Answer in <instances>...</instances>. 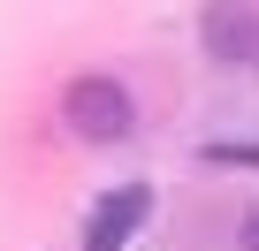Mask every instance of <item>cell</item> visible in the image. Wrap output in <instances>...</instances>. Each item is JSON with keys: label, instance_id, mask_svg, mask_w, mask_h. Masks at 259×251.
Masks as SVG:
<instances>
[{"label": "cell", "instance_id": "obj_1", "mask_svg": "<svg viewBox=\"0 0 259 251\" xmlns=\"http://www.w3.org/2000/svg\"><path fill=\"white\" fill-rule=\"evenodd\" d=\"M61 122H69V137H84V145H122L130 130H138V99H130L122 76H69Z\"/></svg>", "mask_w": 259, "mask_h": 251}, {"label": "cell", "instance_id": "obj_2", "mask_svg": "<svg viewBox=\"0 0 259 251\" xmlns=\"http://www.w3.org/2000/svg\"><path fill=\"white\" fill-rule=\"evenodd\" d=\"M145 213H153V183H114V190H99V206L84 213V243L76 251H130V236L145 228Z\"/></svg>", "mask_w": 259, "mask_h": 251}, {"label": "cell", "instance_id": "obj_3", "mask_svg": "<svg viewBox=\"0 0 259 251\" xmlns=\"http://www.w3.org/2000/svg\"><path fill=\"white\" fill-rule=\"evenodd\" d=\"M198 46L229 69H259V8H198Z\"/></svg>", "mask_w": 259, "mask_h": 251}, {"label": "cell", "instance_id": "obj_4", "mask_svg": "<svg viewBox=\"0 0 259 251\" xmlns=\"http://www.w3.org/2000/svg\"><path fill=\"white\" fill-rule=\"evenodd\" d=\"M206 160H213V168H259V137H213Z\"/></svg>", "mask_w": 259, "mask_h": 251}, {"label": "cell", "instance_id": "obj_5", "mask_svg": "<svg viewBox=\"0 0 259 251\" xmlns=\"http://www.w3.org/2000/svg\"><path fill=\"white\" fill-rule=\"evenodd\" d=\"M236 243H244V251H259V206L244 213V228H236Z\"/></svg>", "mask_w": 259, "mask_h": 251}]
</instances>
